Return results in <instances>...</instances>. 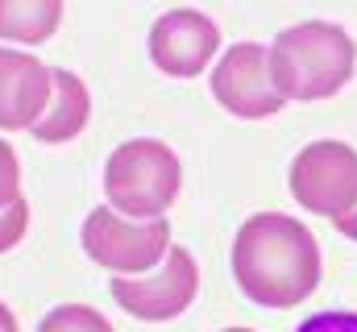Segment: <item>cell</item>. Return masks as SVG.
Listing matches in <instances>:
<instances>
[{"mask_svg": "<svg viewBox=\"0 0 357 332\" xmlns=\"http://www.w3.org/2000/svg\"><path fill=\"white\" fill-rule=\"evenodd\" d=\"M320 241L287 212H254L233 237V278L262 308H295L320 287Z\"/></svg>", "mask_w": 357, "mask_h": 332, "instance_id": "obj_1", "label": "cell"}, {"mask_svg": "<svg viewBox=\"0 0 357 332\" xmlns=\"http://www.w3.org/2000/svg\"><path fill=\"white\" fill-rule=\"evenodd\" d=\"M354 71L357 42L337 21H299L270 42V75L287 104L328 100L354 80Z\"/></svg>", "mask_w": 357, "mask_h": 332, "instance_id": "obj_2", "label": "cell"}, {"mask_svg": "<svg viewBox=\"0 0 357 332\" xmlns=\"http://www.w3.org/2000/svg\"><path fill=\"white\" fill-rule=\"evenodd\" d=\"M183 191V163L158 137L121 142L104 163V199L121 216L158 220L175 208Z\"/></svg>", "mask_w": 357, "mask_h": 332, "instance_id": "obj_3", "label": "cell"}, {"mask_svg": "<svg viewBox=\"0 0 357 332\" xmlns=\"http://www.w3.org/2000/svg\"><path fill=\"white\" fill-rule=\"evenodd\" d=\"M79 241H84V253L108 274L137 278V274H150L171 253V220L167 216L133 220V216H121L116 208L100 204L88 212Z\"/></svg>", "mask_w": 357, "mask_h": 332, "instance_id": "obj_4", "label": "cell"}, {"mask_svg": "<svg viewBox=\"0 0 357 332\" xmlns=\"http://www.w3.org/2000/svg\"><path fill=\"white\" fill-rule=\"evenodd\" d=\"M112 299L125 316L142 320V324H167L183 316L195 295H199V266L191 257V249L171 246V253L150 270V274H137V278H125V274H112Z\"/></svg>", "mask_w": 357, "mask_h": 332, "instance_id": "obj_5", "label": "cell"}, {"mask_svg": "<svg viewBox=\"0 0 357 332\" xmlns=\"http://www.w3.org/2000/svg\"><path fill=\"white\" fill-rule=\"evenodd\" d=\"M287 183L295 204L337 220L357 199V150L345 142H312L295 154Z\"/></svg>", "mask_w": 357, "mask_h": 332, "instance_id": "obj_6", "label": "cell"}, {"mask_svg": "<svg viewBox=\"0 0 357 332\" xmlns=\"http://www.w3.org/2000/svg\"><path fill=\"white\" fill-rule=\"evenodd\" d=\"M212 100L237 116V121H266L282 112V91L270 75V46L262 42H237L220 54L212 67Z\"/></svg>", "mask_w": 357, "mask_h": 332, "instance_id": "obj_7", "label": "cell"}, {"mask_svg": "<svg viewBox=\"0 0 357 332\" xmlns=\"http://www.w3.org/2000/svg\"><path fill=\"white\" fill-rule=\"evenodd\" d=\"M220 50V29L199 8H171L150 25V63L171 80H199Z\"/></svg>", "mask_w": 357, "mask_h": 332, "instance_id": "obj_8", "label": "cell"}, {"mask_svg": "<svg viewBox=\"0 0 357 332\" xmlns=\"http://www.w3.org/2000/svg\"><path fill=\"white\" fill-rule=\"evenodd\" d=\"M54 91V67L29 50L0 46V133L33 129Z\"/></svg>", "mask_w": 357, "mask_h": 332, "instance_id": "obj_9", "label": "cell"}, {"mask_svg": "<svg viewBox=\"0 0 357 332\" xmlns=\"http://www.w3.org/2000/svg\"><path fill=\"white\" fill-rule=\"evenodd\" d=\"M91 121V91L88 83L79 80L75 71H63L54 67V91H50V104L46 112L38 116V125L29 129L38 142L46 146H63V142H75Z\"/></svg>", "mask_w": 357, "mask_h": 332, "instance_id": "obj_10", "label": "cell"}, {"mask_svg": "<svg viewBox=\"0 0 357 332\" xmlns=\"http://www.w3.org/2000/svg\"><path fill=\"white\" fill-rule=\"evenodd\" d=\"M63 25V0H0V42L42 46Z\"/></svg>", "mask_w": 357, "mask_h": 332, "instance_id": "obj_11", "label": "cell"}, {"mask_svg": "<svg viewBox=\"0 0 357 332\" xmlns=\"http://www.w3.org/2000/svg\"><path fill=\"white\" fill-rule=\"evenodd\" d=\"M38 332H112V324L88 303H63V308L46 312Z\"/></svg>", "mask_w": 357, "mask_h": 332, "instance_id": "obj_12", "label": "cell"}, {"mask_svg": "<svg viewBox=\"0 0 357 332\" xmlns=\"http://www.w3.org/2000/svg\"><path fill=\"white\" fill-rule=\"evenodd\" d=\"M25 233H29V204H25V195H21V199H13L8 208H0V253L17 249L25 241Z\"/></svg>", "mask_w": 357, "mask_h": 332, "instance_id": "obj_13", "label": "cell"}, {"mask_svg": "<svg viewBox=\"0 0 357 332\" xmlns=\"http://www.w3.org/2000/svg\"><path fill=\"white\" fill-rule=\"evenodd\" d=\"M13 199H21V158L0 137V208H8Z\"/></svg>", "mask_w": 357, "mask_h": 332, "instance_id": "obj_14", "label": "cell"}, {"mask_svg": "<svg viewBox=\"0 0 357 332\" xmlns=\"http://www.w3.org/2000/svg\"><path fill=\"white\" fill-rule=\"evenodd\" d=\"M295 332H357V312H316Z\"/></svg>", "mask_w": 357, "mask_h": 332, "instance_id": "obj_15", "label": "cell"}, {"mask_svg": "<svg viewBox=\"0 0 357 332\" xmlns=\"http://www.w3.org/2000/svg\"><path fill=\"white\" fill-rule=\"evenodd\" d=\"M333 225H337V233H341V237L357 241V199H354V208H349V212H341V216H337Z\"/></svg>", "mask_w": 357, "mask_h": 332, "instance_id": "obj_16", "label": "cell"}, {"mask_svg": "<svg viewBox=\"0 0 357 332\" xmlns=\"http://www.w3.org/2000/svg\"><path fill=\"white\" fill-rule=\"evenodd\" d=\"M0 332H21V324H17V316L0 303Z\"/></svg>", "mask_w": 357, "mask_h": 332, "instance_id": "obj_17", "label": "cell"}, {"mask_svg": "<svg viewBox=\"0 0 357 332\" xmlns=\"http://www.w3.org/2000/svg\"><path fill=\"white\" fill-rule=\"evenodd\" d=\"M220 332H254V329H220Z\"/></svg>", "mask_w": 357, "mask_h": 332, "instance_id": "obj_18", "label": "cell"}]
</instances>
